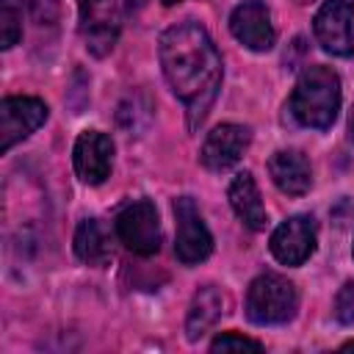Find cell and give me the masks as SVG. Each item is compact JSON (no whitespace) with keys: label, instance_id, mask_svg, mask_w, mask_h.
Masks as SVG:
<instances>
[{"label":"cell","instance_id":"obj_14","mask_svg":"<svg viewBox=\"0 0 354 354\" xmlns=\"http://www.w3.org/2000/svg\"><path fill=\"white\" fill-rule=\"evenodd\" d=\"M227 199L235 210V216L249 227V230H266V207H263V199H260V191H257V183L249 171H238L227 188Z\"/></svg>","mask_w":354,"mask_h":354},{"label":"cell","instance_id":"obj_19","mask_svg":"<svg viewBox=\"0 0 354 354\" xmlns=\"http://www.w3.org/2000/svg\"><path fill=\"white\" fill-rule=\"evenodd\" d=\"M335 318L340 321V324H354V279H348L340 290H337V296H335Z\"/></svg>","mask_w":354,"mask_h":354},{"label":"cell","instance_id":"obj_6","mask_svg":"<svg viewBox=\"0 0 354 354\" xmlns=\"http://www.w3.org/2000/svg\"><path fill=\"white\" fill-rule=\"evenodd\" d=\"M77 11L86 50L97 58L108 55L122 30V14L116 0H77Z\"/></svg>","mask_w":354,"mask_h":354},{"label":"cell","instance_id":"obj_8","mask_svg":"<svg viewBox=\"0 0 354 354\" xmlns=\"http://www.w3.org/2000/svg\"><path fill=\"white\" fill-rule=\"evenodd\" d=\"M47 122V105L39 97H6L0 102V152L28 138Z\"/></svg>","mask_w":354,"mask_h":354},{"label":"cell","instance_id":"obj_16","mask_svg":"<svg viewBox=\"0 0 354 354\" xmlns=\"http://www.w3.org/2000/svg\"><path fill=\"white\" fill-rule=\"evenodd\" d=\"M75 254L86 266H94V268L108 266L111 243H108V235H105V230L97 218H83L77 224V230H75Z\"/></svg>","mask_w":354,"mask_h":354},{"label":"cell","instance_id":"obj_11","mask_svg":"<svg viewBox=\"0 0 354 354\" xmlns=\"http://www.w3.org/2000/svg\"><path fill=\"white\" fill-rule=\"evenodd\" d=\"M72 160H75V171L83 183H88V185L105 183L111 174V163H113L111 136H105L100 130H83L75 141Z\"/></svg>","mask_w":354,"mask_h":354},{"label":"cell","instance_id":"obj_17","mask_svg":"<svg viewBox=\"0 0 354 354\" xmlns=\"http://www.w3.org/2000/svg\"><path fill=\"white\" fill-rule=\"evenodd\" d=\"M25 0H0V47L11 50L22 39Z\"/></svg>","mask_w":354,"mask_h":354},{"label":"cell","instance_id":"obj_7","mask_svg":"<svg viewBox=\"0 0 354 354\" xmlns=\"http://www.w3.org/2000/svg\"><path fill=\"white\" fill-rule=\"evenodd\" d=\"M351 19H354V0H326L313 22L318 44L332 55L348 58L354 53Z\"/></svg>","mask_w":354,"mask_h":354},{"label":"cell","instance_id":"obj_21","mask_svg":"<svg viewBox=\"0 0 354 354\" xmlns=\"http://www.w3.org/2000/svg\"><path fill=\"white\" fill-rule=\"evenodd\" d=\"M348 133H351V141H354V108H351V113H348Z\"/></svg>","mask_w":354,"mask_h":354},{"label":"cell","instance_id":"obj_9","mask_svg":"<svg viewBox=\"0 0 354 354\" xmlns=\"http://www.w3.org/2000/svg\"><path fill=\"white\" fill-rule=\"evenodd\" d=\"M318 241V227L313 216H290L271 232V254L282 266H301Z\"/></svg>","mask_w":354,"mask_h":354},{"label":"cell","instance_id":"obj_1","mask_svg":"<svg viewBox=\"0 0 354 354\" xmlns=\"http://www.w3.org/2000/svg\"><path fill=\"white\" fill-rule=\"evenodd\" d=\"M158 55L171 91L185 108L188 127L196 130L205 122L210 105L216 102L224 75L221 55L213 39L199 22L185 19L163 30L158 41Z\"/></svg>","mask_w":354,"mask_h":354},{"label":"cell","instance_id":"obj_23","mask_svg":"<svg viewBox=\"0 0 354 354\" xmlns=\"http://www.w3.org/2000/svg\"><path fill=\"white\" fill-rule=\"evenodd\" d=\"M163 6H174V3H180V0H160Z\"/></svg>","mask_w":354,"mask_h":354},{"label":"cell","instance_id":"obj_4","mask_svg":"<svg viewBox=\"0 0 354 354\" xmlns=\"http://www.w3.org/2000/svg\"><path fill=\"white\" fill-rule=\"evenodd\" d=\"M116 235L136 254H155L160 249V218L149 199H133L116 213Z\"/></svg>","mask_w":354,"mask_h":354},{"label":"cell","instance_id":"obj_20","mask_svg":"<svg viewBox=\"0 0 354 354\" xmlns=\"http://www.w3.org/2000/svg\"><path fill=\"white\" fill-rule=\"evenodd\" d=\"M144 6H147V0H127V11H130V14H136V11L144 8Z\"/></svg>","mask_w":354,"mask_h":354},{"label":"cell","instance_id":"obj_5","mask_svg":"<svg viewBox=\"0 0 354 354\" xmlns=\"http://www.w3.org/2000/svg\"><path fill=\"white\" fill-rule=\"evenodd\" d=\"M174 218H177V235H174V254L183 266H196L210 257L213 238L210 230L191 196H180L174 202Z\"/></svg>","mask_w":354,"mask_h":354},{"label":"cell","instance_id":"obj_25","mask_svg":"<svg viewBox=\"0 0 354 354\" xmlns=\"http://www.w3.org/2000/svg\"><path fill=\"white\" fill-rule=\"evenodd\" d=\"M351 252H354V249H351Z\"/></svg>","mask_w":354,"mask_h":354},{"label":"cell","instance_id":"obj_12","mask_svg":"<svg viewBox=\"0 0 354 354\" xmlns=\"http://www.w3.org/2000/svg\"><path fill=\"white\" fill-rule=\"evenodd\" d=\"M249 141H252V133L246 124L227 122V124L213 127L202 144V152H199L202 166L210 171H224V169L235 166L241 160V155L246 152Z\"/></svg>","mask_w":354,"mask_h":354},{"label":"cell","instance_id":"obj_13","mask_svg":"<svg viewBox=\"0 0 354 354\" xmlns=\"http://www.w3.org/2000/svg\"><path fill=\"white\" fill-rule=\"evenodd\" d=\"M268 174L274 180V185L288 196H301L313 185L310 160L299 149H277L268 160Z\"/></svg>","mask_w":354,"mask_h":354},{"label":"cell","instance_id":"obj_10","mask_svg":"<svg viewBox=\"0 0 354 354\" xmlns=\"http://www.w3.org/2000/svg\"><path fill=\"white\" fill-rule=\"evenodd\" d=\"M230 30L232 36L254 50V53H266L274 47L277 41V30H274V22H271V11L263 0H243L232 8L230 14Z\"/></svg>","mask_w":354,"mask_h":354},{"label":"cell","instance_id":"obj_3","mask_svg":"<svg viewBox=\"0 0 354 354\" xmlns=\"http://www.w3.org/2000/svg\"><path fill=\"white\" fill-rule=\"evenodd\" d=\"M299 307V293L296 285L279 274H260L252 279L246 290V318L260 326H274V324H288L296 315Z\"/></svg>","mask_w":354,"mask_h":354},{"label":"cell","instance_id":"obj_22","mask_svg":"<svg viewBox=\"0 0 354 354\" xmlns=\"http://www.w3.org/2000/svg\"><path fill=\"white\" fill-rule=\"evenodd\" d=\"M354 348V340H348V343H343V351H351Z\"/></svg>","mask_w":354,"mask_h":354},{"label":"cell","instance_id":"obj_2","mask_svg":"<svg viewBox=\"0 0 354 354\" xmlns=\"http://www.w3.org/2000/svg\"><path fill=\"white\" fill-rule=\"evenodd\" d=\"M293 119L304 127L313 130H326L332 127L337 111H340V77L329 66H307L290 94L288 102Z\"/></svg>","mask_w":354,"mask_h":354},{"label":"cell","instance_id":"obj_24","mask_svg":"<svg viewBox=\"0 0 354 354\" xmlns=\"http://www.w3.org/2000/svg\"><path fill=\"white\" fill-rule=\"evenodd\" d=\"M296 3H310V0H296Z\"/></svg>","mask_w":354,"mask_h":354},{"label":"cell","instance_id":"obj_18","mask_svg":"<svg viewBox=\"0 0 354 354\" xmlns=\"http://www.w3.org/2000/svg\"><path fill=\"white\" fill-rule=\"evenodd\" d=\"M213 351H243V348H252V351H260L263 343L260 340H252V337H243V335H235V332H224L218 335L213 343H210Z\"/></svg>","mask_w":354,"mask_h":354},{"label":"cell","instance_id":"obj_15","mask_svg":"<svg viewBox=\"0 0 354 354\" xmlns=\"http://www.w3.org/2000/svg\"><path fill=\"white\" fill-rule=\"evenodd\" d=\"M224 293L216 285H205L194 293L191 307H188V318H185V337L188 340H199L224 313Z\"/></svg>","mask_w":354,"mask_h":354}]
</instances>
